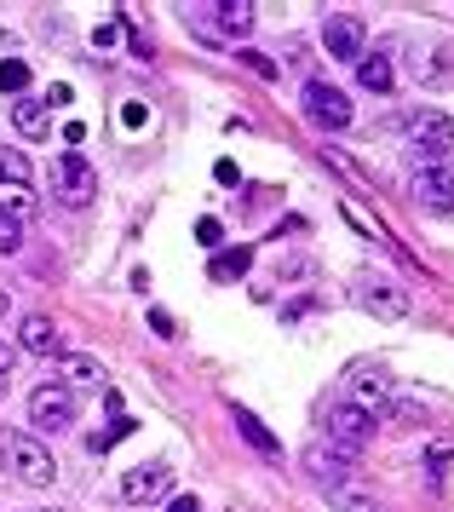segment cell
<instances>
[{"mask_svg":"<svg viewBox=\"0 0 454 512\" xmlns=\"http://www.w3.org/2000/svg\"><path fill=\"white\" fill-rule=\"evenodd\" d=\"M29 426L35 432H64V426H75V392L69 386H35L29 392Z\"/></svg>","mask_w":454,"mask_h":512,"instance_id":"cell-6","label":"cell"},{"mask_svg":"<svg viewBox=\"0 0 454 512\" xmlns=\"http://www.w3.org/2000/svg\"><path fill=\"white\" fill-rule=\"evenodd\" d=\"M305 472H311L322 489H345L351 484V472H357V461L340 455L334 443H311V449H305Z\"/></svg>","mask_w":454,"mask_h":512,"instance_id":"cell-10","label":"cell"},{"mask_svg":"<svg viewBox=\"0 0 454 512\" xmlns=\"http://www.w3.org/2000/svg\"><path fill=\"white\" fill-rule=\"evenodd\" d=\"M248 265H253V254H248V248H236V254H219V259H213V277H219V282H225V277H242Z\"/></svg>","mask_w":454,"mask_h":512,"instance_id":"cell-21","label":"cell"},{"mask_svg":"<svg viewBox=\"0 0 454 512\" xmlns=\"http://www.w3.org/2000/svg\"><path fill=\"white\" fill-rule=\"evenodd\" d=\"M409 190L426 213H454V167H414Z\"/></svg>","mask_w":454,"mask_h":512,"instance_id":"cell-9","label":"cell"},{"mask_svg":"<svg viewBox=\"0 0 454 512\" xmlns=\"http://www.w3.org/2000/svg\"><path fill=\"white\" fill-rule=\"evenodd\" d=\"M357 305L368 317H380V323H403L409 317V288L391 277H363L357 282Z\"/></svg>","mask_w":454,"mask_h":512,"instance_id":"cell-7","label":"cell"},{"mask_svg":"<svg viewBox=\"0 0 454 512\" xmlns=\"http://www.w3.org/2000/svg\"><path fill=\"white\" fill-rule=\"evenodd\" d=\"M23 248V225L18 219H0V254H18Z\"/></svg>","mask_w":454,"mask_h":512,"instance_id":"cell-25","label":"cell"},{"mask_svg":"<svg viewBox=\"0 0 454 512\" xmlns=\"http://www.w3.org/2000/svg\"><path fill=\"white\" fill-rule=\"evenodd\" d=\"M0 317H6V288H0Z\"/></svg>","mask_w":454,"mask_h":512,"instance_id":"cell-29","label":"cell"},{"mask_svg":"<svg viewBox=\"0 0 454 512\" xmlns=\"http://www.w3.org/2000/svg\"><path fill=\"white\" fill-rule=\"evenodd\" d=\"M161 495H173V472H167V466H133V472H121V501L150 507Z\"/></svg>","mask_w":454,"mask_h":512,"instance_id":"cell-11","label":"cell"},{"mask_svg":"<svg viewBox=\"0 0 454 512\" xmlns=\"http://www.w3.org/2000/svg\"><path fill=\"white\" fill-rule=\"evenodd\" d=\"M196 236H202L207 248H219V236H225V231H219V219H202V225H196Z\"/></svg>","mask_w":454,"mask_h":512,"instance_id":"cell-27","label":"cell"},{"mask_svg":"<svg viewBox=\"0 0 454 512\" xmlns=\"http://www.w3.org/2000/svg\"><path fill=\"white\" fill-rule=\"evenodd\" d=\"M357 81H363L368 93H391V87H397V75H391V64L386 58H357Z\"/></svg>","mask_w":454,"mask_h":512,"instance_id":"cell-18","label":"cell"},{"mask_svg":"<svg viewBox=\"0 0 454 512\" xmlns=\"http://www.w3.org/2000/svg\"><path fill=\"white\" fill-rule=\"evenodd\" d=\"M12 179H29V162H23V150H0V185H12Z\"/></svg>","mask_w":454,"mask_h":512,"instance_id":"cell-23","label":"cell"},{"mask_svg":"<svg viewBox=\"0 0 454 512\" xmlns=\"http://www.w3.org/2000/svg\"><path fill=\"white\" fill-rule=\"evenodd\" d=\"M58 380H64V386H98V380H104V369H98L92 357L64 351V357H58Z\"/></svg>","mask_w":454,"mask_h":512,"instance_id":"cell-16","label":"cell"},{"mask_svg":"<svg viewBox=\"0 0 454 512\" xmlns=\"http://www.w3.org/2000/svg\"><path fill=\"white\" fill-rule=\"evenodd\" d=\"M230 415H236V432H242V438H248L259 455H282V443L265 432V420H259V415H248V409H230Z\"/></svg>","mask_w":454,"mask_h":512,"instance_id":"cell-17","label":"cell"},{"mask_svg":"<svg viewBox=\"0 0 454 512\" xmlns=\"http://www.w3.org/2000/svg\"><path fill=\"white\" fill-rule=\"evenodd\" d=\"M52 512H58V507H52Z\"/></svg>","mask_w":454,"mask_h":512,"instance_id":"cell-31","label":"cell"},{"mask_svg":"<svg viewBox=\"0 0 454 512\" xmlns=\"http://www.w3.org/2000/svg\"><path fill=\"white\" fill-rule=\"evenodd\" d=\"M35 213H41V196H35V185H29V179L0 185V219H18V225H29Z\"/></svg>","mask_w":454,"mask_h":512,"instance_id":"cell-14","label":"cell"},{"mask_svg":"<svg viewBox=\"0 0 454 512\" xmlns=\"http://www.w3.org/2000/svg\"><path fill=\"white\" fill-rule=\"evenodd\" d=\"M18 351H29V357H64V334H58V323L52 317H23L18 323Z\"/></svg>","mask_w":454,"mask_h":512,"instance_id":"cell-12","label":"cell"},{"mask_svg":"<svg viewBox=\"0 0 454 512\" xmlns=\"http://www.w3.org/2000/svg\"><path fill=\"white\" fill-rule=\"evenodd\" d=\"M12 121H18L23 139H41L46 133V104L41 98H18V104H12Z\"/></svg>","mask_w":454,"mask_h":512,"instance_id":"cell-19","label":"cell"},{"mask_svg":"<svg viewBox=\"0 0 454 512\" xmlns=\"http://www.w3.org/2000/svg\"><path fill=\"white\" fill-rule=\"evenodd\" d=\"M351 403H357V409H368V415L380 420V409L391 403V380H386V374H363V380H357V397H351Z\"/></svg>","mask_w":454,"mask_h":512,"instance_id":"cell-15","label":"cell"},{"mask_svg":"<svg viewBox=\"0 0 454 512\" xmlns=\"http://www.w3.org/2000/svg\"><path fill=\"white\" fill-rule=\"evenodd\" d=\"M351 116H357V110H351V98H345L340 87H328V81H311V87H305V121H311V127L345 133Z\"/></svg>","mask_w":454,"mask_h":512,"instance_id":"cell-5","label":"cell"},{"mask_svg":"<svg viewBox=\"0 0 454 512\" xmlns=\"http://www.w3.org/2000/svg\"><path fill=\"white\" fill-rule=\"evenodd\" d=\"M52 196L64 202V208H87L92 196H98V173L81 150H64L58 162H52Z\"/></svg>","mask_w":454,"mask_h":512,"instance_id":"cell-3","label":"cell"},{"mask_svg":"<svg viewBox=\"0 0 454 512\" xmlns=\"http://www.w3.org/2000/svg\"><path fill=\"white\" fill-rule=\"evenodd\" d=\"M29 87V64L23 58H0V93H23Z\"/></svg>","mask_w":454,"mask_h":512,"instance_id":"cell-20","label":"cell"},{"mask_svg":"<svg viewBox=\"0 0 454 512\" xmlns=\"http://www.w3.org/2000/svg\"><path fill=\"white\" fill-rule=\"evenodd\" d=\"M18 340H0V380H12V369H18Z\"/></svg>","mask_w":454,"mask_h":512,"instance_id":"cell-26","label":"cell"},{"mask_svg":"<svg viewBox=\"0 0 454 512\" xmlns=\"http://www.w3.org/2000/svg\"><path fill=\"white\" fill-rule=\"evenodd\" d=\"M236 64H242V70H253V75H259V81H276V64H271V58H265V52L242 47V52H236Z\"/></svg>","mask_w":454,"mask_h":512,"instance_id":"cell-22","label":"cell"},{"mask_svg":"<svg viewBox=\"0 0 454 512\" xmlns=\"http://www.w3.org/2000/svg\"><path fill=\"white\" fill-rule=\"evenodd\" d=\"M409 156H414V167H449L454 121L443 110H414L409 116Z\"/></svg>","mask_w":454,"mask_h":512,"instance_id":"cell-1","label":"cell"},{"mask_svg":"<svg viewBox=\"0 0 454 512\" xmlns=\"http://www.w3.org/2000/svg\"><path fill=\"white\" fill-rule=\"evenodd\" d=\"M127 432H133V420L121 415V420H115V426H110V432H98V438H92L87 449H92V455H104V449H110V443H121V438H127Z\"/></svg>","mask_w":454,"mask_h":512,"instance_id":"cell-24","label":"cell"},{"mask_svg":"<svg viewBox=\"0 0 454 512\" xmlns=\"http://www.w3.org/2000/svg\"><path fill=\"white\" fill-rule=\"evenodd\" d=\"M167 512H202V501H196V495H173V507Z\"/></svg>","mask_w":454,"mask_h":512,"instance_id":"cell-28","label":"cell"},{"mask_svg":"<svg viewBox=\"0 0 454 512\" xmlns=\"http://www.w3.org/2000/svg\"><path fill=\"white\" fill-rule=\"evenodd\" d=\"M0 455H6V466H12V478L29 489H41L58 478V461H52V449H46L41 438H29V432H6L0 438Z\"/></svg>","mask_w":454,"mask_h":512,"instance_id":"cell-2","label":"cell"},{"mask_svg":"<svg viewBox=\"0 0 454 512\" xmlns=\"http://www.w3.org/2000/svg\"><path fill=\"white\" fill-rule=\"evenodd\" d=\"M6 386H12V380H0V397H6Z\"/></svg>","mask_w":454,"mask_h":512,"instance_id":"cell-30","label":"cell"},{"mask_svg":"<svg viewBox=\"0 0 454 512\" xmlns=\"http://www.w3.org/2000/svg\"><path fill=\"white\" fill-rule=\"evenodd\" d=\"M207 12H213L207 35H230V41L253 35V24H259V12H253L248 0H219V6H207Z\"/></svg>","mask_w":454,"mask_h":512,"instance_id":"cell-13","label":"cell"},{"mask_svg":"<svg viewBox=\"0 0 454 512\" xmlns=\"http://www.w3.org/2000/svg\"><path fill=\"white\" fill-rule=\"evenodd\" d=\"M374 432H380V420L368 415V409H357V403H334V409H328V443H334L340 455H351V461L374 443Z\"/></svg>","mask_w":454,"mask_h":512,"instance_id":"cell-4","label":"cell"},{"mask_svg":"<svg viewBox=\"0 0 454 512\" xmlns=\"http://www.w3.org/2000/svg\"><path fill=\"white\" fill-rule=\"evenodd\" d=\"M322 47H328V58H340V64H357L368 52V24L357 12H334V18L322 24Z\"/></svg>","mask_w":454,"mask_h":512,"instance_id":"cell-8","label":"cell"}]
</instances>
